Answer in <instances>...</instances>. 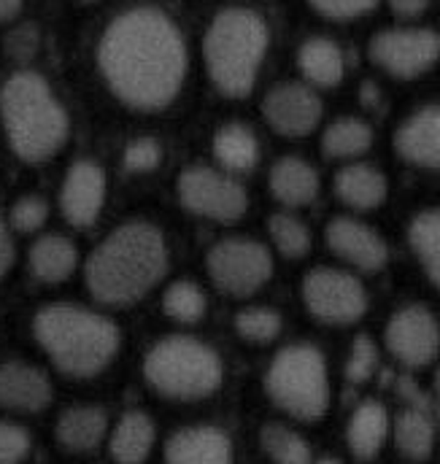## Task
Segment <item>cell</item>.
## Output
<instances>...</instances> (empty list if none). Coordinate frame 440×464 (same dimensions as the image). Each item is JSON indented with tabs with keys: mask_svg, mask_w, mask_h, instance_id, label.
<instances>
[{
	"mask_svg": "<svg viewBox=\"0 0 440 464\" xmlns=\"http://www.w3.org/2000/svg\"><path fill=\"white\" fill-rule=\"evenodd\" d=\"M370 57L397 79H416L440 60V35L427 27H397L373 35Z\"/></svg>",
	"mask_w": 440,
	"mask_h": 464,
	"instance_id": "obj_10",
	"label": "cell"
},
{
	"mask_svg": "<svg viewBox=\"0 0 440 464\" xmlns=\"http://www.w3.org/2000/svg\"><path fill=\"white\" fill-rule=\"evenodd\" d=\"M308 3L330 19H354L367 14L378 0H308Z\"/></svg>",
	"mask_w": 440,
	"mask_h": 464,
	"instance_id": "obj_38",
	"label": "cell"
},
{
	"mask_svg": "<svg viewBox=\"0 0 440 464\" xmlns=\"http://www.w3.org/2000/svg\"><path fill=\"white\" fill-rule=\"evenodd\" d=\"M411 248L416 251L427 278L440 286V208L419 214L408 227Z\"/></svg>",
	"mask_w": 440,
	"mask_h": 464,
	"instance_id": "obj_29",
	"label": "cell"
},
{
	"mask_svg": "<svg viewBox=\"0 0 440 464\" xmlns=\"http://www.w3.org/2000/svg\"><path fill=\"white\" fill-rule=\"evenodd\" d=\"M143 375L160 397L181 402L206 400L221 386V359L195 338L171 335L146 353Z\"/></svg>",
	"mask_w": 440,
	"mask_h": 464,
	"instance_id": "obj_6",
	"label": "cell"
},
{
	"mask_svg": "<svg viewBox=\"0 0 440 464\" xmlns=\"http://www.w3.org/2000/svg\"><path fill=\"white\" fill-rule=\"evenodd\" d=\"M281 314L265 305H251L238 311L235 316V330L243 341L249 343H270L281 335Z\"/></svg>",
	"mask_w": 440,
	"mask_h": 464,
	"instance_id": "obj_33",
	"label": "cell"
},
{
	"mask_svg": "<svg viewBox=\"0 0 440 464\" xmlns=\"http://www.w3.org/2000/svg\"><path fill=\"white\" fill-rule=\"evenodd\" d=\"M165 464H232V443L217 427H184L171 435Z\"/></svg>",
	"mask_w": 440,
	"mask_h": 464,
	"instance_id": "obj_17",
	"label": "cell"
},
{
	"mask_svg": "<svg viewBox=\"0 0 440 464\" xmlns=\"http://www.w3.org/2000/svg\"><path fill=\"white\" fill-rule=\"evenodd\" d=\"M52 402V381L27 362L0 364V408L16 413H41Z\"/></svg>",
	"mask_w": 440,
	"mask_h": 464,
	"instance_id": "obj_16",
	"label": "cell"
},
{
	"mask_svg": "<svg viewBox=\"0 0 440 464\" xmlns=\"http://www.w3.org/2000/svg\"><path fill=\"white\" fill-rule=\"evenodd\" d=\"M395 446L411 462L430 459L435 449V427L422 411H403L395 421Z\"/></svg>",
	"mask_w": 440,
	"mask_h": 464,
	"instance_id": "obj_26",
	"label": "cell"
},
{
	"mask_svg": "<svg viewBox=\"0 0 440 464\" xmlns=\"http://www.w3.org/2000/svg\"><path fill=\"white\" fill-rule=\"evenodd\" d=\"M389 184L386 176L365 162L346 165L335 176V195L340 203H346L354 211H373L386 200Z\"/></svg>",
	"mask_w": 440,
	"mask_h": 464,
	"instance_id": "obj_20",
	"label": "cell"
},
{
	"mask_svg": "<svg viewBox=\"0 0 440 464\" xmlns=\"http://www.w3.org/2000/svg\"><path fill=\"white\" fill-rule=\"evenodd\" d=\"M376 370H378V348L373 343V338L359 335L346 362V378L351 383H365L376 375Z\"/></svg>",
	"mask_w": 440,
	"mask_h": 464,
	"instance_id": "obj_34",
	"label": "cell"
},
{
	"mask_svg": "<svg viewBox=\"0 0 440 464\" xmlns=\"http://www.w3.org/2000/svg\"><path fill=\"white\" fill-rule=\"evenodd\" d=\"M435 389H438V394H440V367H438V372H435Z\"/></svg>",
	"mask_w": 440,
	"mask_h": 464,
	"instance_id": "obj_44",
	"label": "cell"
},
{
	"mask_svg": "<svg viewBox=\"0 0 440 464\" xmlns=\"http://www.w3.org/2000/svg\"><path fill=\"white\" fill-rule=\"evenodd\" d=\"M30 454V435L16 427L0 421V464H22Z\"/></svg>",
	"mask_w": 440,
	"mask_h": 464,
	"instance_id": "obj_37",
	"label": "cell"
},
{
	"mask_svg": "<svg viewBox=\"0 0 440 464\" xmlns=\"http://www.w3.org/2000/svg\"><path fill=\"white\" fill-rule=\"evenodd\" d=\"M265 392L287 416L298 421H319L330 408L325 353L311 343L281 348L265 372Z\"/></svg>",
	"mask_w": 440,
	"mask_h": 464,
	"instance_id": "obj_7",
	"label": "cell"
},
{
	"mask_svg": "<svg viewBox=\"0 0 440 464\" xmlns=\"http://www.w3.org/2000/svg\"><path fill=\"white\" fill-rule=\"evenodd\" d=\"M268 232L273 246L287 259H303L311 251V230L292 214H276L268 222Z\"/></svg>",
	"mask_w": 440,
	"mask_h": 464,
	"instance_id": "obj_32",
	"label": "cell"
},
{
	"mask_svg": "<svg viewBox=\"0 0 440 464\" xmlns=\"http://www.w3.org/2000/svg\"><path fill=\"white\" fill-rule=\"evenodd\" d=\"M265 121L287 138H303L317 130L322 119V101L306 84H279L262 101Z\"/></svg>",
	"mask_w": 440,
	"mask_h": 464,
	"instance_id": "obj_13",
	"label": "cell"
},
{
	"mask_svg": "<svg viewBox=\"0 0 440 464\" xmlns=\"http://www.w3.org/2000/svg\"><path fill=\"white\" fill-rule=\"evenodd\" d=\"M270 195L284 206H308L319 195V173L300 157H284L270 170Z\"/></svg>",
	"mask_w": 440,
	"mask_h": 464,
	"instance_id": "obj_22",
	"label": "cell"
},
{
	"mask_svg": "<svg viewBox=\"0 0 440 464\" xmlns=\"http://www.w3.org/2000/svg\"><path fill=\"white\" fill-rule=\"evenodd\" d=\"M98 63L116 98L132 109L168 106L184 82L187 49L179 27L157 8L116 16L98 46Z\"/></svg>",
	"mask_w": 440,
	"mask_h": 464,
	"instance_id": "obj_1",
	"label": "cell"
},
{
	"mask_svg": "<svg viewBox=\"0 0 440 464\" xmlns=\"http://www.w3.org/2000/svg\"><path fill=\"white\" fill-rule=\"evenodd\" d=\"M317 464H340L337 459H332V457H325V459H319Z\"/></svg>",
	"mask_w": 440,
	"mask_h": 464,
	"instance_id": "obj_43",
	"label": "cell"
},
{
	"mask_svg": "<svg viewBox=\"0 0 440 464\" xmlns=\"http://www.w3.org/2000/svg\"><path fill=\"white\" fill-rule=\"evenodd\" d=\"M5 49H8V54H11V57H16V60H27V57H33V54H35V49H38V33H35L30 24H24V27L14 30V33L8 35Z\"/></svg>",
	"mask_w": 440,
	"mask_h": 464,
	"instance_id": "obj_39",
	"label": "cell"
},
{
	"mask_svg": "<svg viewBox=\"0 0 440 464\" xmlns=\"http://www.w3.org/2000/svg\"><path fill=\"white\" fill-rule=\"evenodd\" d=\"M373 130L367 121L357 116H340L335 119L322 135V151L332 160H351L370 149Z\"/></svg>",
	"mask_w": 440,
	"mask_h": 464,
	"instance_id": "obj_27",
	"label": "cell"
},
{
	"mask_svg": "<svg viewBox=\"0 0 440 464\" xmlns=\"http://www.w3.org/2000/svg\"><path fill=\"white\" fill-rule=\"evenodd\" d=\"M11 227L19 232H35L41 230L49 219V206L46 200L30 195V198H19L14 206H11Z\"/></svg>",
	"mask_w": 440,
	"mask_h": 464,
	"instance_id": "obj_35",
	"label": "cell"
},
{
	"mask_svg": "<svg viewBox=\"0 0 440 464\" xmlns=\"http://www.w3.org/2000/svg\"><path fill=\"white\" fill-rule=\"evenodd\" d=\"M154 440H157L154 421L141 411H130L116 421L111 432V459L116 464H143L154 449Z\"/></svg>",
	"mask_w": 440,
	"mask_h": 464,
	"instance_id": "obj_23",
	"label": "cell"
},
{
	"mask_svg": "<svg viewBox=\"0 0 440 464\" xmlns=\"http://www.w3.org/2000/svg\"><path fill=\"white\" fill-rule=\"evenodd\" d=\"M0 119L11 149L27 162L54 157L68 138L65 109L38 73H14L0 90Z\"/></svg>",
	"mask_w": 440,
	"mask_h": 464,
	"instance_id": "obj_4",
	"label": "cell"
},
{
	"mask_svg": "<svg viewBox=\"0 0 440 464\" xmlns=\"http://www.w3.org/2000/svg\"><path fill=\"white\" fill-rule=\"evenodd\" d=\"M33 333L54 367L71 378L101 375L119 351L116 324L79 305H46L35 314Z\"/></svg>",
	"mask_w": 440,
	"mask_h": 464,
	"instance_id": "obj_3",
	"label": "cell"
},
{
	"mask_svg": "<svg viewBox=\"0 0 440 464\" xmlns=\"http://www.w3.org/2000/svg\"><path fill=\"white\" fill-rule=\"evenodd\" d=\"M214 154L224 168L230 170H249L259 160L257 135L246 124H224L214 138Z\"/></svg>",
	"mask_w": 440,
	"mask_h": 464,
	"instance_id": "obj_28",
	"label": "cell"
},
{
	"mask_svg": "<svg viewBox=\"0 0 440 464\" xmlns=\"http://www.w3.org/2000/svg\"><path fill=\"white\" fill-rule=\"evenodd\" d=\"M395 149L414 165L440 168V106H427L408 116L395 132Z\"/></svg>",
	"mask_w": 440,
	"mask_h": 464,
	"instance_id": "obj_18",
	"label": "cell"
},
{
	"mask_svg": "<svg viewBox=\"0 0 440 464\" xmlns=\"http://www.w3.org/2000/svg\"><path fill=\"white\" fill-rule=\"evenodd\" d=\"M162 149L154 138H138L124 149V168L130 173H149L160 165Z\"/></svg>",
	"mask_w": 440,
	"mask_h": 464,
	"instance_id": "obj_36",
	"label": "cell"
},
{
	"mask_svg": "<svg viewBox=\"0 0 440 464\" xmlns=\"http://www.w3.org/2000/svg\"><path fill=\"white\" fill-rule=\"evenodd\" d=\"M328 246L335 256L365 273L381 270L389 259V248L384 237L373 227L348 217H337L328 225Z\"/></svg>",
	"mask_w": 440,
	"mask_h": 464,
	"instance_id": "obj_14",
	"label": "cell"
},
{
	"mask_svg": "<svg viewBox=\"0 0 440 464\" xmlns=\"http://www.w3.org/2000/svg\"><path fill=\"white\" fill-rule=\"evenodd\" d=\"M259 446L273 464H314L308 440L284 424H265L259 432Z\"/></svg>",
	"mask_w": 440,
	"mask_h": 464,
	"instance_id": "obj_30",
	"label": "cell"
},
{
	"mask_svg": "<svg viewBox=\"0 0 440 464\" xmlns=\"http://www.w3.org/2000/svg\"><path fill=\"white\" fill-rule=\"evenodd\" d=\"M298 68L317 87H337L346 73V60L330 38H308L298 52Z\"/></svg>",
	"mask_w": 440,
	"mask_h": 464,
	"instance_id": "obj_24",
	"label": "cell"
},
{
	"mask_svg": "<svg viewBox=\"0 0 440 464\" xmlns=\"http://www.w3.org/2000/svg\"><path fill=\"white\" fill-rule=\"evenodd\" d=\"M14 259V251H11V237H8V230H5V222H3V214H0V278L5 276L8 265Z\"/></svg>",
	"mask_w": 440,
	"mask_h": 464,
	"instance_id": "obj_41",
	"label": "cell"
},
{
	"mask_svg": "<svg viewBox=\"0 0 440 464\" xmlns=\"http://www.w3.org/2000/svg\"><path fill=\"white\" fill-rule=\"evenodd\" d=\"M268 52V24L249 8H224L203 38L206 68L230 98L251 92Z\"/></svg>",
	"mask_w": 440,
	"mask_h": 464,
	"instance_id": "obj_5",
	"label": "cell"
},
{
	"mask_svg": "<svg viewBox=\"0 0 440 464\" xmlns=\"http://www.w3.org/2000/svg\"><path fill=\"white\" fill-rule=\"evenodd\" d=\"M389 353L406 367H427L440 353V324L435 314L425 305L400 308L384 333Z\"/></svg>",
	"mask_w": 440,
	"mask_h": 464,
	"instance_id": "obj_12",
	"label": "cell"
},
{
	"mask_svg": "<svg viewBox=\"0 0 440 464\" xmlns=\"http://www.w3.org/2000/svg\"><path fill=\"white\" fill-rule=\"evenodd\" d=\"M179 198L181 203L206 219L214 222H238L246 214V192L243 187L211 168H190L179 179Z\"/></svg>",
	"mask_w": 440,
	"mask_h": 464,
	"instance_id": "obj_11",
	"label": "cell"
},
{
	"mask_svg": "<svg viewBox=\"0 0 440 464\" xmlns=\"http://www.w3.org/2000/svg\"><path fill=\"white\" fill-rule=\"evenodd\" d=\"M209 273L221 292L249 297L262 289L273 273L270 251L249 237H227L209 251Z\"/></svg>",
	"mask_w": 440,
	"mask_h": 464,
	"instance_id": "obj_9",
	"label": "cell"
},
{
	"mask_svg": "<svg viewBox=\"0 0 440 464\" xmlns=\"http://www.w3.org/2000/svg\"><path fill=\"white\" fill-rule=\"evenodd\" d=\"M19 5H22V0H0V22L11 19L19 11Z\"/></svg>",
	"mask_w": 440,
	"mask_h": 464,
	"instance_id": "obj_42",
	"label": "cell"
},
{
	"mask_svg": "<svg viewBox=\"0 0 440 464\" xmlns=\"http://www.w3.org/2000/svg\"><path fill=\"white\" fill-rule=\"evenodd\" d=\"M206 295L195 281H176L162 295V311L181 324H195L206 316Z\"/></svg>",
	"mask_w": 440,
	"mask_h": 464,
	"instance_id": "obj_31",
	"label": "cell"
},
{
	"mask_svg": "<svg viewBox=\"0 0 440 464\" xmlns=\"http://www.w3.org/2000/svg\"><path fill=\"white\" fill-rule=\"evenodd\" d=\"M79 254L76 246L63 235H44L30 248V267L35 278L46 284H60L76 270Z\"/></svg>",
	"mask_w": 440,
	"mask_h": 464,
	"instance_id": "obj_25",
	"label": "cell"
},
{
	"mask_svg": "<svg viewBox=\"0 0 440 464\" xmlns=\"http://www.w3.org/2000/svg\"><path fill=\"white\" fill-rule=\"evenodd\" d=\"M109 432V416L103 408L95 405H76L68 408L54 427L57 443L71 454H90L95 451Z\"/></svg>",
	"mask_w": 440,
	"mask_h": 464,
	"instance_id": "obj_19",
	"label": "cell"
},
{
	"mask_svg": "<svg viewBox=\"0 0 440 464\" xmlns=\"http://www.w3.org/2000/svg\"><path fill=\"white\" fill-rule=\"evenodd\" d=\"M168 267L162 235L152 225L130 222L113 230L87 262V286L103 305H132L157 286Z\"/></svg>",
	"mask_w": 440,
	"mask_h": 464,
	"instance_id": "obj_2",
	"label": "cell"
},
{
	"mask_svg": "<svg viewBox=\"0 0 440 464\" xmlns=\"http://www.w3.org/2000/svg\"><path fill=\"white\" fill-rule=\"evenodd\" d=\"M303 303L317 322L346 327L365 316L367 292L362 281L346 270L317 267L303 281Z\"/></svg>",
	"mask_w": 440,
	"mask_h": 464,
	"instance_id": "obj_8",
	"label": "cell"
},
{
	"mask_svg": "<svg viewBox=\"0 0 440 464\" xmlns=\"http://www.w3.org/2000/svg\"><path fill=\"white\" fill-rule=\"evenodd\" d=\"M106 200V173L95 162H76L65 181H63V195L60 206L63 214L71 225L76 227H90L103 208Z\"/></svg>",
	"mask_w": 440,
	"mask_h": 464,
	"instance_id": "obj_15",
	"label": "cell"
},
{
	"mask_svg": "<svg viewBox=\"0 0 440 464\" xmlns=\"http://www.w3.org/2000/svg\"><path fill=\"white\" fill-rule=\"evenodd\" d=\"M389 5L400 16H419L430 5V0H389Z\"/></svg>",
	"mask_w": 440,
	"mask_h": 464,
	"instance_id": "obj_40",
	"label": "cell"
},
{
	"mask_svg": "<svg viewBox=\"0 0 440 464\" xmlns=\"http://www.w3.org/2000/svg\"><path fill=\"white\" fill-rule=\"evenodd\" d=\"M386 438H389L386 408L376 400H365L362 405H357V411L351 413L348 427H346V443H348L351 454L359 462H370L378 457Z\"/></svg>",
	"mask_w": 440,
	"mask_h": 464,
	"instance_id": "obj_21",
	"label": "cell"
},
{
	"mask_svg": "<svg viewBox=\"0 0 440 464\" xmlns=\"http://www.w3.org/2000/svg\"><path fill=\"white\" fill-rule=\"evenodd\" d=\"M82 3H93V0H82Z\"/></svg>",
	"mask_w": 440,
	"mask_h": 464,
	"instance_id": "obj_45",
	"label": "cell"
}]
</instances>
